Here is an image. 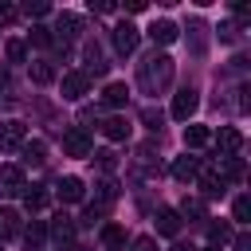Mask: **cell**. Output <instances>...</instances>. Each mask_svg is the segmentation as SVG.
I'll list each match as a JSON object with an SVG mask.
<instances>
[{"mask_svg":"<svg viewBox=\"0 0 251 251\" xmlns=\"http://www.w3.org/2000/svg\"><path fill=\"white\" fill-rule=\"evenodd\" d=\"M169 78H173V59L153 51V55L141 63V86H145L149 94H157L161 86H169Z\"/></svg>","mask_w":251,"mask_h":251,"instance_id":"1","label":"cell"},{"mask_svg":"<svg viewBox=\"0 0 251 251\" xmlns=\"http://www.w3.org/2000/svg\"><path fill=\"white\" fill-rule=\"evenodd\" d=\"M196 106H200V98H196V90L192 86H184L176 98H173V106H169V114L176 118V122H188L192 114H196Z\"/></svg>","mask_w":251,"mask_h":251,"instance_id":"2","label":"cell"},{"mask_svg":"<svg viewBox=\"0 0 251 251\" xmlns=\"http://www.w3.org/2000/svg\"><path fill=\"white\" fill-rule=\"evenodd\" d=\"M63 149H67V157H90L94 141H90V133H86V129H67Z\"/></svg>","mask_w":251,"mask_h":251,"instance_id":"3","label":"cell"},{"mask_svg":"<svg viewBox=\"0 0 251 251\" xmlns=\"http://www.w3.org/2000/svg\"><path fill=\"white\" fill-rule=\"evenodd\" d=\"M137 39H141V31H137L133 24H118V27H114V47H118V55H133V51H137Z\"/></svg>","mask_w":251,"mask_h":251,"instance_id":"4","label":"cell"},{"mask_svg":"<svg viewBox=\"0 0 251 251\" xmlns=\"http://www.w3.org/2000/svg\"><path fill=\"white\" fill-rule=\"evenodd\" d=\"M239 145H243V133H239L235 126H220V133H216V149H220V157H231Z\"/></svg>","mask_w":251,"mask_h":251,"instance_id":"5","label":"cell"},{"mask_svg":"<svg viewBox=\"0 0 251 251\" xmlns=\"http://www.w3.org/2000/svg\"><path fill=\"white\" fill-rule=\"evenodd\" d=\"M86 86H90V78H86L82 71H71V75H63V98L78 102V98L86 94Z\"/></svg>","mask_w":251,"mask_h":251,"instance_id":"6","label":"cell"},{"mask_svg":"<svg viewBox=\"0 0 251 251\" xmlns=\"http://www.w3.org/2000/svg\"><path fill=\"white\" fill-rule=\"evenodd\" d=\"M82 192H86V188H82V180H78V176H63V180L55 184V196H59L63 204H78V200H82Z\"/></svg>","mask_w":251,"mask_h":251,"instance_id":"7","label":"cell"},{"mask_svg":"<svg viewBox=\"0 0 251 251\" xmlns=\"http://www.w3.org/2000/svg\"><path fill=\"white\" fill-rule=\"evenodd\" d=\"M196 184H200V192H204V196H224V188H227V184H224V176H220L216 169L196 173Z\"/></svg>","mask_w":251,"mask_h":251,"instance_id":"8","label":"cell"},{"mask_svg":"<svg viewBox=\"0 0 251 251\" xmlns=\"http://www.w3.org/2000/svg\"><path fill=\"white\" fill-rule=\"evenodd\" d=\"M196 173H200V161H196V157H176V161H173V176H176L180 184L196 180Z\"/></svg>","mask_w":251,"mask_h":251,"instance_id":"9","label":"cell"},{"mask_svg":"<svg viewBox=\"0 0 251 251\" xmlns=\"http://www.w3.org/2000/svg\"><path fill=\"white\" fill-rule=\"evenodd\" d=\"M78 27H82V24H78V16H75V12H63V16L55 20V31H59V43H67V39H75V35H78Z\"/></svg>","mask_w":251,"mask_h":251,"instance_id":"10","label":"cell"},{"mask_svg":"<svg viewBox=\"0 0 251 251\" xmlns=\"http://www.w3.org/2000/svg\"><path fill=\"white\" fill-rule=\"evenodd\" d=\"M180 31H176V24L173 20H153V27H149V39L153 43H173Z\"/></svg>","mask_w":251,"mask_h":251,"instance_id":"11","label":"cell"},{"mask_svg":"<svg viewBox=\"0 0 251 251\" xmlns=\"http://www.w3.org/2000/svg\"><path fill=\"white\" fill-rule=\"evenodd\" d=\"M157 231L161 235H176L180 231V212L176 208H161L157 212Z\"/></svg>","mask_w":251,"mask_h":251,"instance_id":"12","label":"cell"},{"mask_svg":"<svg viewBox=\"0 0 251 251\" xmlns=\"http://www.w3.org/2000/svg\"><path fill=\"white\" fill-rule=\"evenodd\" d=\"M51 235H55L59 243H71V239H75V220H71L67 212H59V216L51 220Z\"/></svg>","mask_w":251,"mask_h":251,"instance_id":"13","label":"cell"},{"mask_svg":"<svg viewBox=\"0 0 251 251\" xmlns=\"http://www.w3.org/2000/svg\"><path fill=\"white\" fill-rule=\"evenodd\" d=\"M0 192H24V173L16 165H4L0 169Z\"/></svg>","mask_w":251,"mask_h":251,"instance_id":"14","label":"cell"},{"mask_svg":"<svg viewBox=\"0 0 251 251\" xmlns=\"http://www.w3.org/2000/svg\"><path fill=\"white\" fill-rule=\"evenodd\" d=\"M24 133H27V129H24V122H4V126H0V145H4V149H12V145H20V141H24Z\"/></svg>","mask_w":251,"mask_h":251,"instance_id":"15","label":"cell"},{"mask_svg":"<svg viewBox=\"0 0 251 251\" xmlns=\"http://www.w3.org/2000/svg\"><path fill=\"white\" fill-rule=\"evenodd\" d=\"M102 133H106L110 141H126V137H129V122H126V118H106V122H102Z\"/></svg>","mask_w":251,"mask_h":251,"instance_id":"16","label":"cell"},{"mask_svg":"<svg viewBox=\"0 0 251 251\" xmlns=\"http://www.w3.org/2000/svg\"><path fill=\"white\" fill-rule=\"evenodd\" d=\"M27 71H31V82H39V86H47V82L55 78V67H51L47 59H35V63H27Z\"/></svg>","mask_w":251,"mask_h":251,"instance_id":"17","label":"cell"},{"mask_svg":"<svg viewBox=\"0 0 251 251\" xmlns=\"http://www.w3.org/2000/svg\"><path fill=\"white\" fill-rule=\"evenodd\" d=\"M16 231H20V212L16 208H0V239H8Z\"/></svg>","mask_w":251,"mask_h":251,"instance_id":"18","label":"cell"},{"mask_svg":"<svg viewBox=\"0 0 251 251\" xmlns=\"http://www.w3.org/2000/svg\"><path fill=\"white\" fill-rule=\"evenodd\" d=\"M102 243H106L110 251H122V247H126V231H122L118 224H106V227H102Z\"/></svg>","mask_w":251,"mask_h":251,"instance_id":"19","label":"cell"},{"mask_svg":"<svg viewBox=\"0 0 251 251\" xmlns=\"http://www.w3.org/2000/svg\"><path fill=\"white\" fill-rule=\"evenodd\" d=\"M102 98H106V106H126V98H129V86H126V82H110Z\"/></svg>","mask_w":251,"mask_h":251,"instance_id":"20","label":"cell"},{"mask_svg":"<svg viewBox=\"0 0 251 251\" xmlns=\"http://www.w3.org/2000/svg\"><path fill=\"white\" fill-rule=\"evenodd\" d=\"M208 137H212V133H208L204 126H184V145H188V149H200V145H208Z\"/></svg>","mask_w":251,"mask_h":251,"instance_id":"21","label":"cell"},{"mask_svg":"<svg viewBox=\"0 0 251 251\" xmlns=\"http://www.w3.org/2000/svg\"><path fill=\"white\" fill-rule=\"evenodd\" d=\"M220 165H224V173H220V176H224V184L243 176V161H239V157H220Z\"/></svg>","mask_w":251,"mask_h":251,"instance_id":"22","label":"cell"},{"mask_svg":"<svg viewBox=\"0 0 251 251\" xmlns=\"http://www.w3.org/2000/svg\"><path fill=\"white\" fill-rule=\"evenodd\" d=\"M43 235H47L43 220H31V224L24 227V239H27V247H39V243H43Z\"/></svg>","mask_w":251,"mask_h":251,"instance_id":"23","label":"cell"},{"mask_svg":"<svg viewBox=\"0 0 251 251\" xmlns=\"http://www.w3.org/2000/svg\"><path fill=\"white\" fill-rule=\"evenodd\" d=\"M24 204H27L31 212H39V208L47 204V192H43V188H35V184H31V188H24Z\"/></svg>","mask_w":251,"mask_h":251,"instance_id":"24","label":"cell"},{"mask_svg":"<svg viewBox=\"0 0 251 251\" xmlns=\"http://www.w3.org/2000/svg\"><path fill=\"white\" fill-rule=\"evenodd\" d=\"M43 153H47V145H43V141H27V145H24V161H31V165H39V161H43Z\"/></svg>","mask_w":251,"mask_h":251,"instance_id":"25","label":"cell"},{"mask_svg":"<svg viewBox=\"0 0 251 251\" xmlns=\"http://www.w3.org/2000/svg\"><path fill=\"white\" fill-rule=\"evenodd\" d=\"M231 212H235V224H247V220H251V200H247V196H239Z\"/></svg>","mask_w":251,"mask_h":251,"instance_id":"26","label":"cell"},{"mask_svg":"<svg viewBox=\"0 0 251 251\" xmlns=\"http://www.w3.org/2000/svg\"><path fill=\"white\" fill-rule=\"evenodd\" d=\"M208 235H212V243L220 247V243H227V239H231V227H227V224H212V227H208Z\"/></svg>","mask_w":251,"mask_h":251,"instance_id":"27","label":"cell"},{"mask_svg":"<svg viewBox=\"0 0 251 251\" xmlns=\"http://www.w3.org/2000/svg\"><path fill=\"white\" fill-rule=\"evenodd\" d=\"M24 55H27L24 39H8V59H12V63H24Z\"/></svg>","mask_w":251,"mask_h":251,"instance_id":"28","label":"cell"},{"mask_svg":"<svg viewBox=\"0 0 251 251\" xmlns=\"http://www.w3.org/2000/svg\"><path fill=\"white\" fill-rule=\"evenodd\" d=\"M114 196H118V184H114V180H102V184H98V200H102V204H110Z\"/></svg>","mask_w":251,"mask_h":251,"instance_id":"29","label":"cell"},{"mask_svg":"<svg viewBox=\"0 0 251 251\" xmlns=\"http://www.w3.org/2000/svg\"><path fill=\"white\" fill-rule=\"evenodd\" d=\"M31 43L47 47V43H51V31H47V27H31Z\"/></svg>","mask_w":251,"mask_h":251,"instance_id":"30","label":"cell"},{"mask_svg":"<svg viewBox=\"0 0 251 251\" xmlns=\"http://www.w3.org/2000/svg\"><path fill=\"white\" fill-rule=\"evenodd\" d=\"M180 212H184V216H204V204H200V200H184Z\"/></svg>","mask_w":251,"mask_h":251,"instance_id":"31","label":"cell"},{"mask_svg":"<svg viewBox=\"0 0 251 251\" xmlns=\"http://www.w3.org/2000/svg\"><path fill=\"white\" fill-rule=\"evenodd\" d=\"M24 12H27V16H47V12H51V8H47V4H43V0H39V4H24Z\"/></svg>","mask_w":251,"mask_h":251,"instance_id":"32","label":"cell"},{"mask_svg":"<svg viewBox=\"0 0 251 251\" xmlns=\"http://www.w3.org/2000/svg\"><path fill=\"white\" fill-rule=\"evenodd\" d=\"M94 157H98V165H102V169H114V165H118V161H114V153H110V149H102V153H94Z\"/></svg>","mask_w":251,"mask_h":251,"instance_id":"33","label":"cell"},{"mask_svg":"<svg viewBox=\"0 0 251 251\" xmlns=\"http://www.w3.org/2000/svg\"><path fill=\"white\" fill-rule=\"evenodd\" d=\"M133 251H157V243L149 235H141V239H133Z\"/></svg>","mask_w":251,"mask_h":251,"instance_id":"34","label":"cell"},{"mask_svg":"<svg viewBox=\"0 0 251 251\" xmlns=\"http://www.w3.org/2000/svg\"><path fill=\"white\" fill-rule=\"evenodd\" d=\"M145 126H149V129H161V114H157V110H145Z\"/></svg>","mask_w":251,"mask_h":251,"instance_id":"35","label":"cell"},{"mask_svg":"<svg viewBox=\"0 0 251 251\" xmlns=\"http://www.w3.org/2000/svg\"><path fill=\"white\" fill-rule=\"evenodd\" d=\"M16 20V8H8V4H0V24H12Z\"/></svg>","mask_w":251,"mask_h":251,"instance_id":"36","label":"cell"},{"mask_svg":"<svg viewBox=\"0 0 251 251\" xmlns=\"http://www.w3.org/2000/svg\"><path fill=\"white\" fill-rule=\"evenodd\" d=\"M235 251H251V239H247V235H243V231H239V235H235Z\"/></svg>","mask_w":251,"mask_h":251,"instance_id":"37","label":"cell"},{"mask_svg":"<svg viewBox=\"0 0 251 251\" xmlns=\"http://www.w3.org/2000/svg\"><path fill=\"white\" fill-rule=\"evenodd\" d=\"M173 251H196V247H192V243H176Z\"/></svg>","mask_w":251,"mask_h":251,"instance_id":"38","label":"cell"},{"mask_svg":"<svg viewBox=\"0 0 251 251\" xmlns=\"http://www.w3.org/2000/svg\"><path fill=\"white\" fill-rule=\"evenodd\" d=\"M4 86H8V71L0 67V90H4Z\"/></svg>","mask_w":251,"mask_h":251,"instance_id":"39","label":"cell"},{"mask_svg":"<svg viewBox=\"0 0 251 251\" xmlns=\"http://www.w3.org/2000/svg\"><path fill=\"white\" fill-rule=\"evenodd\" d=\"M71 251H90V247H71Z\"/></svg>","mask_w":251,"mask_h":251,"instance_id":"40","label":"cell"},{"mask_svg":"<svg viewBox=\"0 0 251 251\" xmlns=\"http://www.w3.org/2000/svg\"><path fill=\"white\" fill-rule=\"evenodd\" d=\"M204 251H220V247H204Z\"/></svg>","mask_w":251,"mask_h":251,"instance_id":"41","label":"cell"}]
</instances>
